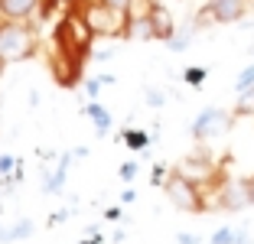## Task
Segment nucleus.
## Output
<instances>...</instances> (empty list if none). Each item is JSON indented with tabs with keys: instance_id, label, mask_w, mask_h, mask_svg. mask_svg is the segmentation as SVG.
Returning <instances> with one entry per match:
<instances>
[{
	"instance_id": "16",
	"label": "nucleus",
	"mask_w": 254,
	"mask_h": 244,
	"mask_svg": "<svg viewBox=\"0 0 254 244\" xmlns=\"http://www.w3.org/2000/svg\"><path fill=\"white\" fill-rule=\"evenodd\" d=\"M121 140H124V143H127L130 150H147L150 137H147L143 130H124V137H121Z\"/></svg>"
},
{
	"instance_id": "23",
	"label": "nucleus",
	"mask_w": 254,
	"mask_h": 244,
	"mask_svg": "<svg viewBox=\"0 0 254 244\" xmlns=\"http://www.w3.org/2000/svg\"><path fill=\"white\" fill-rule=\"evenodd\" d=\"M137 176V163H124L121 166V179H134Z\"/></svg>"
},
{
	"instance_id": "5",
	"label": "nucleus",
	"mask_w": 254,
	"mask_h": 244,
	"mask_svg": "<svg viewBox=\"0 0 254 244\" xmlns=\"http://www.w3.org/2000/svg\"><path fill=\"white\" fill-rule=\"evenodd\" d=\"M232 124H235V118L225 111V108H205V111L192 121V137L195 140H212V137L228 133Z\"/></svg>"
},
{
	"instance_id": "19",
	"label": "nucleus",
	"mask_w": 254,
	"mask_h": 244,
	"mask_svg": "<svg viewBox=\"0 0 254 244\" xmlns=\"http://www.w3.org/2000/svg\"><path fill=\"white\" fill-rule=\"evenodd\" d=\"M59 7H65L62 0H43V3H39V16H36V20H49Z\"/></svg>"
},
{
	"instance_id": "10",
	"label": "nucleus",
	"mask_w": 254,
	"mask_h": 244,
	"mask_svg": "<svg viewBox=\"0 0 254 244\" xmlns=\"http://www.w3.org/2000/svg\"><path fill=\"white\" fill-rule=\"evenodd\" d=\"M39 3L43 0H0V16L16 23H30L33 16H39Z\"/></svg>"
},
{
	"instance_id": "13",
	"label": "nucleus",
	"mask_w": 254,
	"mask_h": 244,
	"mask_svg": "<svg viewBox=\"0 0 254 244\" xmlns=\"http://www.w3.org/2000/svg\"><path fill=\"white\" fill-rule=\"evenodd\" d=\"M33 235V222L30 218H20L16 225H10V228H0V241H20V238Z\"/></svg>"
},
{
	"instance_id": "25",
	"label": "nucleus",
	"mask_w": 254,
	"mask_h": 244,
	"mask_svg": "<svg viewBox=\"0 0 254 244\" xmlns=\"http://www.w3.org/2000/svg\"><path fill=\"white\" fill-rule=\"evenodd\" d=\"M180 244H199V241H195V235H183V238H180Z\"/></svg>"
},
{
	"instance_id": "28",
	"label": "nucleus",
	"mask_w": 254,
	"mask_h": 244,
	"mask_svg": "<svg viewBox=\"0 0 254 244\" xmlns=\"http://www.w3.org/2000/svg\"><path fill=\"white\" fill-rule=\"evenodd\" d=\"M62 3H72V0H62Z\"/></svg>"
},
{
	"instance_id": "21",
	"label": "nucleus",
	"mask_w": 254,
	"mask_h": 244,
	"mask_svg": "<svg viewBox=\"0 0 254 244\" xmlns=\"http://www.w3.org/2000/svg\"><path fill=\"white\" fill-rule=\"evenodd\" d=\"M13 163H16V156H0V176H13V173H10V170H13Z\"/></svg>"
},
{
	"instance_id": "17",
	"label": "nucleus",
	"mask_w": 254,
	"mask_h": 244,
	"mask_svg": "<svg viewBox=\"0 0 254 244\" xmlns=\"http://www.w3.org/2000/svg\"><path fill=\"white\" fill-rule=\"evenodd\" d=\"M183 81H186V85H192V88H199L202 81H205V68H202V65L186 68V72H183Z\"/></svg>"
},
{
	"instance_id": "12",
	"label": "nucleus",
	"mask_w": 254,
	"mask_h": 244,
	"mask_svg": "<svg viewBox=\"0 0 254 244\" xmlns=\"http://www.w3.org/2000/svg\"><path fill=\"white\" fill-rule=\"evenodd\" d=\"M85 118H91V121H95L98 137H105V133L111 130V114H108V111H105V108H101L98 101H91L88 108H85Z\"/></svg>"
},
{
	"instance_id": "8",
	"label": "nucleus",
	"mask_w": 254,
	"mask_h": 244,
	"mask_svg": "<svg viewBox=\"0 0 254 244\" xmlns=\"http://www.w3.org/2000/svg\"><path fill=\"white\" fill-rule=\"evenodd\" d=\"M205 10L212 13L215 23H238V20H245V13L251 10V0H209Z\"/></svg>"
},
{
	"instance_id": "15",
	"label": "nucleus",
	"mask_w": 254,
	"mask_h": 244,
	"mask_svg": "<svg viewBox=\"0 0 254 244\" xmlns=\"http://www.w3.org/2000/svg\"><path fill=\"white\" fill-rule=\"evenodd\" d=\"M192 36H195V26H186V30H176V36H173L166 46H170L173 52H180V49H186V46L192 43Z\"/></svg>"
},
{
	"instance_id": "4",
	"label": "nucleus",
	"mask_w": 254,
	"mask_h": 244,
	"mask_svg": "<svg viewBox=\"0 0 254 244\" xmlns=\"http://www.w3.org/2000/svg\"><path fill=\"white\" fill-rule=\"evenodd\" d=\"M173 170L180 173V176L192 179V183H199L202 189H205L209 183H228V179H222V173H218V166H215V160H212L209 150H195L192 156H186L183 163H176Z\"/></svg>"
},
{
	"instance_id": "18",
	"label": "nucleus",
	"mask_w": 254,
	"mask_h": 244,
	"mask_svg": "<svg viewBox=\"0 0 254 244\" xmlns=\"http://www.w3.org/2000/svg\"><path fill=\"white\" fill-rule=\"evenodd\" d=\"M235 241H238V231H232V228H218L215 235H212L209 244H235Z\"/></svg>"
},
{
	"instance_id": "2",
	"label": "nucleus",
	"mask_w": 254,
	"mask_h": 244,
	"mask_svg": "<svg viewBox=\"0 0 254 244\" xmlns=\"http://www.w3.org/2000/svg\"><path fill=\"white\" fill-rule=\"evenodd\" d=\"M163 192L180 212H189V215L205 212V189H202L199 183H192V179L180 176L176 170H170V179L163 183Z\"/></svg>"
},
{
	"instance_id": "29",
	"label": "nucleus",
	"mask_w": 254,
	"mask_h": 244,
	"mask_svg": "<svg viewBox=\"0 0 254 244\" xmlns=\"http://www.w3.org/2000/svg\"><path fill=\"white\" fill-rule=\"evenodd\" d=\"M251 3H254V0H251Z\"/></svg>"
},
{
	"instance_id": "9",
	"label": "nucleus",
	"mask_w": 254,
	"mask_h": 244,
	"mask_svg": "<svg viewBox=\"0 0 254 244\" xmlns=\"http://www.w3.org/2000/svg\"><path fill=\"white\" fill-rule=\"evenodd\" d=\"M147 13H150V20H153V30H157V39L160 43H170L173 36H176V20H173V13H170V7L166 3H147Z\"/></svg>"
},
{
	"instance_id": "7",
	"label": "nucleus",
	"mask_w": 254,
	"mask_h": 244,
	"mask_svg": "<svg viewBox=\"0 0 254 244\" xmlns=\"http://www.w3.org/2000/svg\"><path fill=\"white\" fill-rule=\"evenodd\" d=\"M82 68L75 59H68V56H62V52H49V72H53V81L56 85H62V88H75L78 85V78H82Z\"/></svg>"
},
{
	"instance_id": "1",
	"label": "nucleus",
	"mask_w": 254,
	"mask_h": 244,
	"mask_svg": "<svg viewBox=\"0 0 254 244\" xmlns=\"http://www.w3.org/2000/svg\"><path fill=\"white\" fill-rule=\"evenodd\" d=\"M39 49V36L33 23H16V20H3L0 16V59L7 62H23L33 59Z\"/></svg>"
},
{
	"instance_id": "24",
	"label": "nucleus",
	"mask_w": 254,
	"mask_h": 244,
	"mask_svg": "<svg viewBox=\"0 0 254 244\" xmlns=\"http://www.w3.org/2000/svg\"><path fill=\"white\" fill-rule=\"evenodd\" d=\"M147 101L153 104V108H160V104H163V95H160V91H153V88H147Z\"/></svg>"
},
{
	"instance_id": "14",
	"label": "nucleus",
	"mask_w": 254,
	"mask_h": 244,
	"mask_svg": "<svg viewBox=\"0 0 254 244\" xmlns=\"http://www.w3.org/2000/svg\"><path fill=\"white\" fill-rule=\"evenodd\" d=\"M235 91H238L241 98H245L248 91H254V65L241 68V75H238V78H235Z\"/></svg>"
},
{
	"instance_id": "20",
	"label": "nucleus",
	"mask_w": 254,
	"mask_h": 244,
	"mask_svg": "<svg viewBox=\"0 0 254 244\" xmlns=\"http://www.w3.org/2000/svg\"><path fill=\"white\" fill-rule=\"evenodd\" d=\"M111 10H121V13H134V0H101Z\"/></svg>"
},
{
	"instance_id": "3",
	"label": "nucleus",
	"mask_w": 254,
	"mask_h": 244,
	"mask_svg": "<svg viewBox=\"0 0 254 244\" xmlns=\"http://www.w3.org/2000/svg\"><path fill=\"white\" fill-rule=\"evenodd\" d=\"M82 10H85L88 26L95 30V36H108V39H111V36H124L130 13L111 10L108 3H101V0H82Z\"/></svg>"
},
{
	"instance_id": "6",
	"label": "nucleus",
	"mask_w": 254,
	"mask_h": 244,
	"mask_svg": "<svg viewBox=\"0 0 254 244\" xmlns=\"http://www.w3.org/2000/svg\"><path fill=\"white\" fill-rule=\"evenodd\" d=\"M215 205L222 212H241V208L254 205L248 179H228V183H222L218 185V195H215Z\"/></svg>"
},
{
	"instance_id": "27",
	"label": "nucleus",
	"mask_w": 254,
	"mask_h": 244,
	"mask_svg": "<svg viewBox=\"0 0 254 244\" xmlns=\"http://www.w3.org/2000/svg\"><path fill=\"white\" fill-rule=\"evenodd\" d=\"M147 3H163V0H147Z\"/></svg>"
},
{
	"instance_id": "26",
	"label": "nucleus",
	"mask_w": 254,
	"mask_h": 244,
	"mask_svg": "<svg viewBox=\"0 0 254 244\" xmlns=\"http://www.w3.org/2000/svg\"><path fill=\"white\" fill-rule=\"evenodd\" d=\"M248 185H251V202H254V176H248Z\"/></svg>"
},
{
	"instance_id": "22",
	"label": "nucleus",
	"mask_w": 254,
	"mask_h": 244,
	"mask_svg": "<svg viewBox=\"0 0 254 244\" xmlns=\"http://www.w3.org/2000/svg\"><path fill=\"white\" fill-rule=\"evenodd\" d=\"M248 111H254V91H248V95L241 98V111L238 114H248ZM238 114H235V118H238Z\"/></svg>"
},
{
	"instance_id": "11",
	"label": "nucleus",
	"mask_w": 254,
	"mask_h": 244,
	"mask_svg": "<svg viewBox=\"0 0 254 244\" xmlns=\"http://www.w3.org/2000/svg\"><path fill=\"white\" fill-rule=\"evenodd\" d=\"M124 39H157V30H153L150 13H130L127 30H124Z\"/></svg>"
}]
</instances>
